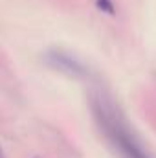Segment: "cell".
I'll use <instances>...</instances> for the list:
<instances>
[{"mask_svg": "<svg viewBox=\"0 0 156 158\" xmlns=\"http://www.w3.org/2000/svg\"><path fill=\"white\" fill-rule=\"evenodd\" d=\"M0 158H4V153H2V149H0Z\"/></svg>", "mask_w": 156, "mask_h": 158, "instance_id": "cell-2", "label": "cell"}, {"mask_svg": "<svg viewBox=\"0 0 156 158\" xmlns=\"http://www.w3.org/2000/svg\"><path fill=\"white\" fill-rule=\"evenodd\" d=\"M94 109V116L97 119L101 131L109 136V140L116 145V149L121 151V155L125 158H149L142 147L134 142V138L130 136V132L127 131V127L123 125V119L119 118L116 107L112 103H109L107 99H94L92 103Z\"/></svg>", "mask_w": 156, "mask_h": 158, "instance_id": "cell-1", "label": "cell"}]
</instances>
